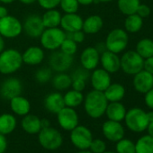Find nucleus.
<instances>
[{"mask_svg":"<svg viewBox=\"0 0 153 153\" xmlns=\"http://www.w3.org/2000/svg\"><path fill=\"white\" fill-rule=\"evenodd\" d=\"M146 114H147V118H148L149 123L153 122V111L148 112V113H146Z\"/></svg>","mask_w":153,"mask_h":153,"instance_id":"51","label":"nucleus"},{"mask_svg":"<svg viewBox=\"0 0 153 153\" xmlns=\"http://www.w3.org/2000/svg\"><path fill=\"white\" fill-rule=\"evenodd\" d=\"M135 153H153V138L144 135L135 143Z\"/></svg>","mask_w":153,"mask_h":153,"instance_id":"31","label":"nucleus"},{"mask_svg":"<svg viewBox=\"0 0 153 153\" xmlns=\"http://www.w3.org/2000/svg\"><path fill=\"white\" fill-rule=\"evenodd\" d=\"M93 137L90 130L84 125H78L71 131L70 140L74 146L79 149H89Z\"/></svg>","mask_w":153,"mask_h":153,"instance_id":"9","label":"nucleus"},{"mask_svg":"<svg viewBox=\"0 0 153 153\" xmlns=\"http://www.w3.org/2000/svg\"><path fill=\"white\" fill-rule=\"evenodd\" d=\"M117 153H135V144L127 139H122L116 144Z\"/></svg>","mask_w":153,"mask_h":153,"instance_id":"36","label":"nucleus"},{"mask_svg":"<svg viewBox=\"0 0 153 153\" xmlns=\"http://www.w3.org/2000/svg\"><path fill=\"white\" fill-rule=\"evenodd\" d=\"M19 1L25 5H32V4L37 2V0H19Z\"/></svg>","mask_w":153,"mask_h":153,"instance_id":"50","label":"nucleus"},{"mask_svg":"<svg viewBox=\"0 0 153 153\" xmlns=\"http://www.w3.org/2000/svg\"><path fill=\"white\" fill-rule=\"evenodd\" d=\"M22 127L27 133L35 134L42 130L41 119L34 114H26L22 120Z\"/></svg>","mask_w":153,"mask_h":153,"instance_id":"26","label":"nucleus"},{"mask_svg":"<svg viewBox=\"0 0 153 153\" xmlns=\"http://www.w3.org/2000/svg\"><path fill=\"white\" fill-rule=\"evenodd\" d=\"M121 68L128 75H135L143 69L144 59L140 57L137 51H126L120 59Z\"/></svg>","mask_w":153,"mask_h":153,"instance_id":"6","label":"nucleus"},{"mask_svg":"<svg viewBox=\"0 0 153 153\" xmlns=\"http://www.w3.org/2000/svg\"><path fill=\"white\" fill-rule=\"evenodd\" d=\"M72 79L70 75L59 72L52 79V85L57 90H65L71 87Z\"/></svg>","mask_w":153,"mask_h":153,"instance_id":"32","label":"nucleus"},{"mask_svg":"<svg viewBox=\"0 0 153 153\" xmlns=\"http://www.w3.org/2000/svg\"><path fill=\"white\" fill-rule=\"evenodd\" d=\"M23 32V24L13 16H7L0 18V35L3 38L14 39Z\"/></svg>","mask_w":153,"mask_h":153,"instance_id":"7","label":"nucleus"},{"mask_svg":"<svg viewBox=\"0 0 153 153\" xmlns=\"http://www.w3.org/2000/svg\"><path fill=\"white\" fill-rule=\"evenodd\" d=\"M61 16V14L56 8H54L46 10L41 17L45 28H54L59 27Z\"/></svg>","mask_w":153,"mask_h":153,"instance_id":"28","label":"nucleus"},{"mask_svg":"<svg viewBox=\"0 0 153 153\" xmlns=\"http://www.w3.org/2000/svg\"><path fill=\"white\" fill-rule=\"evenodd\" d=\"M103 25L104 22L102 17L97 15H93L83 20L82 31L88 34H95L100 32V30L103 28Z\"/></svg>","mask_w":153,"mask_h":153,"instance_id":"24","label":"nucleus"},{"mask_svg":"<svg viewBox=\"0 0 153 153\" xmlns=\"http://www.w3.org/2000/svg\"><path fill=\"white\" fill-rule=\"evenodd\" d=\"M44 105L45 108L52 114H58L62 108L66 106L63 96L59 92H53L49 94L45 97Z\"/></svg>","mask_w":153,"mask_h":153,"instance_id":"22","label":"nucleus"},{"mask_svg":"<svg viewBox=\"0 0 153 153\" xmlns=\"http://www.w3.org/2000/svg\"><path fill=\"white\" fill-rule=\"evenodd\" d=\"M59 6L65 14L76 13L79 7L78 0H60Z\"/></svg>","mask_w":153,"mask_h":153,"instance_id":"37","label":"nucleus"},{"mask_svg":"<svg viewBox=\"0 0 153 153\" xmlns=\"http://www.w3.org/2000/svg\"><path fill=\"white\" fill-rule=\"evenodd\" d=\"M143 69L149 72L150 74L153 75V56L144 59L143 63Z\"/></svg>","mask_w":153,"mask_h":153,"instance_id":"44","label":"nucleus"},{"mask_svg":"<svg viewBox=\"0 0 153 153\" xmlns=\"http://www.w3.org/2000/svg\"><path fill=\"white\" fill-rule=\"evenodd\" d=\"M66 36L68 37V38H70V39H72L76 43H81L85 40V33L82 30L76 31L74 33H66Z\"/></svg>","mask_w":153,"mask_h":153,"instance_id":"42","label":"nucleus"},{"mask_svg":"<svg viewBox=\"0 0 153 153\" xmlns=\"http://www.w3.org/2000/svg\"><path fill=\"white\" fill-rule=\"evenodd\" d=\"M133 86L139 93H147L153 88V75L144 69L140 70L134 75Z\"/></svg>","mask_w":153,"mask_h":153,"instance_id":"18","label":"nucleus"},{"mask_svg":"<svg viewBox=\"0 0 153 153\" xmlns=\"http://www.w3.org/2000/svg\"><path fill=\"white\" fill-rule=\"evenodd\" d=\"M124 120L127 127L135 132L145 131L149 125L146 112L140 108H131L126 112Z\"/></svg>","mask_w":153,"mask_h":153,"instance_id":"5","label":"nucleus"},{"mask_svg":"<svg viewBox=\"0 0 153 153\" xmlns=\"http://www.w3.org/2000/svg\"><path fill=\"white\" fill-rule=\"evenodd\" d=\"M23 63L22 53L16 49L3 50L0 52V73L3 75L16 72Z\"/></svg>","mask_w":153,"mask_h":153,"instance_id":"2","label":"nucleus"},{"mask_svg":"<svg viewBox=\"0 0 153 153\" xmlns=\"http://www.w3.org/2000/svg\"><path fill=\"white\" fill-rule=\"evenodd\" d=\"M100 63L102 68L110 74L115 73L121 68V62L118 55L107 50L103 51L100 55Z\"/></svg>","mask_w":153,"mask_h":153,"instance_id":"19","label":"nucleus"},{"mask_svg":"<svg viewBox=\"0 0 153 153\" xmlns=\"http://www.w3.org/2000/svg\"><path fill=\"white\" fill-rule=\"evenodd\" d=\"M136 14L143 19L145 17H148L150 15V8L149 6L145 4H140V6L137 8Z\"/></svg>","mask_w":153,"mask_h":153,"instance_id":"43","label":"nucleus"},{"mask_svg":"<svg viewBox=\"0 0 153 153\" xmlns=\"http://www.w3.org/2000/svg\"><path fill=\"white\" fill-rule=\"evenodd\" d=\"M62 136L60 132L51 127L42 128L39 131V141L41 145L49 150H55L62 144Z\"/></svg>","mask_w":153,"mask_h":153,"instance_id":"8","label":"nucleus"},{"mask_svg":"<svg viewBox=\"0 0 153 153\" xmlns=\"http://www.w3.org/2000/svg\"><path fill=\"white\" fill-rule=\"evenodd\" d=\"M57 116L59 124L66 131H72L79 125V115L74 108L65 106L57 114Z\"/></svg>","mask_w":153,"mask_h":153,"instance_id":"11","label":"nucleus"},{"mask_svg":"<svg viewBox=\"0 0 153 153\" xmlns=\"http://www.w3.org/2000/svg\"><path fill=\"white\" fill-rule=\"evenodd\" d=\"M64 103L65 105L68 107L75 108L80 105L83 101H84V96L82 92L80 91H76L75 89L68 90L64 96H63Z\"/></svg>","mask_w":153,"mask_h":153,"instance_id":"30","label":"nucleus"},{"mask_svg":"<svg viewBox=\"0 0 153 153\" xmlns=\"http://www.w3.org/2000/svg\"><path fill=\"white\" fill-rule=\"evenodd\" d=\"M78 2L81 6H89L95 3V0H78Z\"/></svg>","mask_w":153,"mask_h":153,"instance_id":"48","label":"nucleus"},{"mask_svg":"<svg viewBox=\"0 0 153 153\" xmlns=\"http://www.w3.org/2000/svg\"><path fill=\"white\" fill-rule=\"evenodd\" d=\"M103 153H115V152H113V151H104Z\"/></svg>","mask_w":153,"mask_h":153,"instance_id":"57","label":"nucleus"},{"mask_svg":"<svg viewBox=\"0 0 153 153\" xmlns=\"http://www.w3.org/2000/svg\"><path fill=\"white\" fill-rule=\"evenodd\" d=\"M104 94L108 102H120L125 95V88L121 84L111 83L104 91Z\"/></svg>","mask_w":153,"mask_h":153,"instance_id":"27","label":"nucleus"},{"mask_svg":"<svg viewBox=\"0 0 153 153\" xmlns=\"http://www.w3.org/2000/svg\"><path fill=\"white\" fill-rule=\"evenodd\" d=\"M82 25H83V19L76 13L65 14L61 16L59 26L66 33L82 30Z\"/></svg>","mask_w":153,"mask_h":153,"instance_id":"16","label":"nucleus"},{"mask_svg":"<svg viewBox=\"0 0 153 153\" xmlns=\"http://www.w3.org/2000/svg\"><path fill=\"white\" fill-rule=\"evenodd\" d=\"M7 147V141L4 134L0 133V153H4Z\"/></svg>","mask_w":153,"mask_h":153,"instance_id":"46","label":"nucleus"},{"mask_svg":"<svg viewBox=\"0 0 153 153\" xmlns=\"http://www.w3.org/2000/svg\"><path fill=\"white\" fill-rule=\"evenodd\" d=\"M111 1L112 0H95V3H108Z\"/></svg>","mask_w":153,"mask_h":153,"instance_id":"55","label":"nucleus"},{"mask_svg":"<svg viewBox=\"0 0 153 153\" xmlns=\"http://www.w3.org/2000/svg\"><path fill=\"white\" fill-rule=\"evenodd\" d=\"M89 149L90 151H92L93 153H103L104 151H105L106 145L105 141H103L102 140L96 139V140H92Z\"/></svg>","mask_w":153,"mask_h":153,"instance_id":"40","label":"nucleus"},{"mask_svg":"<svg viewBox=\"0 0 153 153\" xmlns=\"http://www.w3.org/2000/svg\"><path fill=\"white\" fill-rule=\"evenodd\" d=\"M90 82L95 90L104 92L111 84L110 73L104 68H95L90 75Z\"/></svg>","mask_w":153,"mask_h":153,"instance_id":"14","label":"nucleus"},{"mask_svg":"<svg viewBox=\"0 0 153 153\" xmlns=\"http://www.w3.org/2000/svg\"><path fill=\"white\" fill-rule=\"evenodd\" d=\"M109 120L121 122L124 120L126 114V109L123 104L120 102H110L107 105L105 113Z\"/></svg>","mask_w":153,"mask_h":153,"instance_id":"23","label":"nucleus"},{"mask_svg":"<svg viewBox=\"0 0 153 153\" xmlns=\"http://www.w3.org/2000/svg\"><path fill=\"white\" fill-rule=\"evenodd\" d=\"M10 107L16 114L25 116L29 114L31 105L27 98L20 95L10 99Z\"/></svg>","mask_w":153,"mask_h":153,"instance_id":"25","label":"nucleus"},{"mask_svg":"<svg viewBox=\"0 0 153 153\" xmlns=\"http://www.w3.org/2000/svg\"><path fill=\"white\" fill-rule=\"evenodd\" d=\"M76 153H93V152L92 151H88L87 149H80V151L76 152Z\"/></svg>","mask_w":153,"mask_h":153,"instance_id":"56","label":"nucleus"},{"mask_svg":"<svg viewBox=\"0 0 153 153\" xmlns=\"http://www.w3.org/2000/svg\"><path fill=\"white\" fill-rule=\"evenodd\" d=\"M144 99H145V104L147 105V106L153 109V88L150 90H149L147 93H145Z\"/></svg>","mask_w":153,"mask_h":153,"instance_id":"45","label":"nucleus"},{"mask_svg":"<svg viewBox=\"0 0 153 153\" xmlns=\"http://www.w3.org/2000/svg\"><path fill=\"white\" fill-rule=\"evenodd\" d=\"M5 48V42H4V38L0 35V52H1Z\"/></svg>","mask_w":153,"mask_h":153,"instance_id":"52","label":"nucleus"},{"mask_svg":"<svg viewBox=\"0 0 153 153\" xmlns=\"http://www.w3.org/2000/svg\"><path fill=\"white\" fill-rule=\"evenodd\" d=\"M23 62L26 65L35 66L41 64L44 59V51L39 46H31L22 54Z\"/></svg>","mask_w":153,"mask_h":153,"instance_id":"20","label":"nucleus"},{"mask_svg":"<svg viewBox=\"0 0 153 153\" xmlns=\"http://www.w3.org/2000/svg\"><path fill=\"white\" fill-rule=\"evenodd\" d=\"M128 41L129 38L127 32L125 30L116 28L112 30L108 33L105 39V45L107 51L118 54L125 50L128 44Z\"/></svg>","mask_w":153,"mask_h":153,"instance_id":"4","label":"nucleus"},{"mask_svg":"<svg viewBox=\"0 0 153 153\" xmlns=\"http://www.w3.org/2000/svg\"><path fill=\"white\" fill-rule=\"evenodd\" d=\"M105 137L111 141H118L123 138L124 130L120 122L108 120L104 123L102 127Z\"/></svg>","mask_w":153,"mask_h":153,"instance_id":"17","label":"nucleus"},{"mask_svg":"<svg viewBox=\"0 0 153 153\" xmlns=\"http://www.w3.org/2000/svg\"><path fill=\"white\" fill-rule=\"evenodd\" d=\"M100 62L99 51L95 47L86 48L80 54V63L82 68L88 70H94Z\"/></svg>","mask_w":153,"mask_h":153,"instance_id":"15","label":"nucleus"},{"mask_svg":"<svg viewBox=\"0 0 153 153\" xmlns=\"http://www.w3.org/2000/svg\"><path fill=\"white\" fill-rule=\"evenodd\" d=\"M137 53L143 59H147L153 56V41L150 39L140 40L136 46Z\"/></svg>","mask_w":153,"mask_h":153,"instance_id":"34","label":"nucleus"},{"mask_svg":"<svg viewBox=\"0 0 153 153\" xmlns=\"http://www.w3.org/2000/svg\"><path fill=\"white\" fill-rule=\"evenodd\" d=\"M140 4V0H118L117 2L119 10L125 16L136 14Z\"/></svg>","mask_w":153,"mask_h":153,"instance_id":"35","label":"nucleus"},{"mask_svg":"<svg viewBox=\"0 0 153 153\" xmlns=\"http://www.w3.org/2000/svg\"><path fill=\"white\" fill-rule=\"evenodd\" d=\"M66 38V33L59 27L45 28L40 36L42 47L48 51H56L59 49L62 42Z\"/></svg>","mask_w":153,"mask_h":153,"instance_id":"3","label":"nucleus"},{"mask_svg":"<svg viewBox=\"0 0 153 153\" xmlns=\"http://www.w3.org/2000/svg\"><path fill=\"white\" fill-rule=\"evenodd\" d=\"M16 1V0H0V3H3L5 5H9L12 4Z\"/></svg>","mask_w":153,"mask_h":153,"instance_id":"54","label":"nucleus"},{"mask_svg":"<svg viewBox=\"0 0 153 153\" xmlns=\"http://www.w3.org/2000/svg\"><path fill=\"white\" fill-rule=\"evenodd\" d=\"M7 16H8V10L6 7L4 6H0V18L6 17Z\"/></svg>","mask_w":153,"mask_h":153,"instance_id":"47","label":"nucleus"},{"mask_svg":"<svg viewBox=\"0 0 153 153\" xmlns=\"http://www.w3.org/2000/svg\"><path fill=\"white\" fill-rule=\"evenodd\" d=\"M147 130H148L149 135L151 136V137L153 138V122L149 123V125H148V127H147Z\"/></svg>","mask_w":153,"mask_h":153,"instance_id":"49","label":"nucleus"},{"mask_svg":"<svg viewBox=\"0 0 153 153\" xmlns=\"http://www.w3.org/2000/svg\"><path fill=\"white\" fill-rule=\"evenodd\" d=\"M142 24H143L142 18L139 16L137 14H133V15L127 16L124 21V28L126 32L133 33L139 32L141 29Z\"/></svg>","mask_w":153,"mask_h":153,"instance_id":"33","label":"nucleus"},{"mask_svg":"<svg viewBox=\"0 0 153 153\" xmlns=\"http://www.w3.org/2000/svg\"><path fill=\"white\" fill-rule=\"evenodd\" d=\"M84 108L86 113L94 119L105 114L108 101L102 91L93 89L84 97Z\"/></svg>","mask_w":153,"mask_h":153,"instance_id":"1","label":"nucleus"},{"mask_svg":"<svg viewBox=\"0 0 153 153\" xmlns=\"http://www.w3.org/2000/svg\"><path fill=\"white\" fill-rule=\"evenodd\" d=\"M45 27L42 24V17L38 15L29 16L23 24V30L27 36L33 39L40 38Z\"/></svg>","mask_w":153,"mask_h":153,"instance_id":"12","label":"nucleus"},{"mask_svg":"<svg viewBox=\"0 0 153 153\" xmlns=\"http://www.w3.org/2000/svg\"><path fill=\"white\" fill-rule=\"evenodd\" d=\"M73 63V56L68 55L61 51H53L49 58V65L51 68L58 73L65 72Z\"/></svg>","mask_w":153,"mask_h":153,"instance_id":"10","label":"nucleus"},{"mask_svg":"<svg viewBox=\"0 0 153 153\" xmlns=\"http://www.w3.org/2000/svg\"><path fill=\"white\" fill-rule=\"evenodd\" d=\"M89 70L81 68L76 69L72 75H70L72 83H71V88L72 89H75L76 91H80L82 92L87 85V80L90 78L89 75Z\"/></svg>","mask_w":153,"mask_h":153,"instance_id":"21","label":"nucleus"},{"mask_svg":"<svg viewBox=\"0 0 153 153\" xmlns=\"http://www.w3.org/2000/svg\"><path fill=\"white\" fill-rule=\"evenodd\" d=\"M35 79L39 82V83H47L51 80V70L50 68H40L39 70H37L35 72Z\"/></svg>","mask_w":153,"mask_h":153,"instance_id":"39","label":"nucleus"},{"mask_svg":"<svg viewBox=\"0 0 153 153\" xmlns=\"http://www.w3.org/2000/svg\"><path fill=\"white\" fill-rule=\"evenodd\" d=\"M16 127V119L13 114H3L0 115V133L7 135L14 131Z\"/></svg>","mask_w":153,"mask_h":153,"instance_id":"29","label":"nucleus"},{"mask_svg":"<svg viewBox=\"0 0 153 153\" xmlns=\"http://www.w3.org/2000/svg\"><path fill=\"white\" fill-rule=\"evenodd\" d=\"M41 123H42V128H45V127H49L50 124H49V121L46 120V119H43V120H41Z\"/></svg>","mask_w":153,"mask_h":153,"instance_id":"53","label":"nucleus"},{"mask_svg":"<svg viewBox=\"0 0 153 153\" xmlns=\"http://www.w3.org/2000/svg\"><path fill=\"white\" fill-rule=\"evenodd\" d=\"M37 2L42 8L45 10H49V9H54L57 7H59L60 0H37Z\"/></svg>","mask_w":153,"mask_h":153,"instance_id":"41","label":"nucleus"},{"mask_svg":"<svg viewBox=\"0 0 153 153\" xmlns=\"http://www.w3.org/2000/svg\"><path fill=\"white\" fill-rule=\"evenodd\" d=\"M22 91V82L16 78H9L0 86V96L7 100H10L17 96H20Z\"/></svg>","mask_w":153,"mask_h":153,"instance_id":"13","label":"nucleus"},{"mask_svg":"<svg viewBox=\"0 0 153 153\" xmlns=\"http://www.w3.org/2000/svg\"><path fill=\"white\" fill-rule=\"evenodd\" d=\"M59 49L62 52H64L68 55L73 56L74 54H76V51H78V43L75 42L72 39L66 36V38L62 42Z\"/></svg>","mask_w":153,"mask_h":153,"instance_id":"38","label":"nucleus"}]
</instances>
